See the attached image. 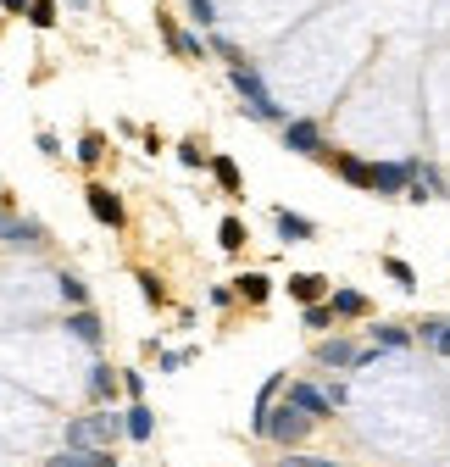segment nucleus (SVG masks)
I'll return each mask as SVG.
<instances>
[{"label":"nucleus","instance_id":"nucleus-1","mask_svg":"<svg viewBox=\"0 0 450 467\" xmlns=\"http://www.w3.org/2000/svg\"><path fill=\"white\" fill-rule=\"evenodd\" d=\"M312 423H317V418L306 412V406H295V400H284V406H267V418L256 423V434H261V440H272V445H284V451H290V445H301V440L312 434Z\"/></svg>","mask_w":450,"mask_h":467},{"label":"nucleus","instance_id":"nucleus-2","mask_svg":"<svg viewBox=\"0 0 450 467\" xmlns=\"http://www.w3.org/2000/svg\"><path fill=\"white\" fill-rule=\"evenodd\" d=\"M229 84L251 100V111H256V117H267V123H272V117H284V106H278V100L267 95V84H261V73H256V67L234 62V67H229Z\"/></svg>","mask_w":450,"mask_h":467},{"label":"nucleus","instance_id":"nucleus-3","mask_svg":"<svg viewBox=\"0 0 450 467\" xmlns=\"http://www.w3.org/2000/svg\"><path fill=\"white\" fill-rule=\"evenodd\" d=\"M118 418H78V423H67V445L73 451H106L111 440H118Z\"/></svg>","mask_w":450,"mask_h":467},{"label":"nucleus","instance_id":"nucleus-4","mask_svg":"<svg viewBox=\"0 0 450 467\" xmlns=\"http://www.w3.org/2000/svg\"><path fill=\"white\" fill-rule=\"evenodd\" d=\"M423 172V161H378V184L373 190H384V195H401V190H412V179Z\"/></svg>","mask_w":450,"mask_h":467},{"label":"nucleus","instance_id":"nucleus-5","mask_svg":"<svg viewBox=\"0 0 450 467\" xmlns=\"http://www.w3.org/2000/svg\"><path fill=\"white\" fill-rule=\"evenodd\" d=\"M362 357H367V350L351 345V339H322V345H317V362H322V368H356Z\"/></svg>","mask_w":450,"mask_h":467},{"label":"nucleus","instance_id":"nucleus-6","mask_svg":"<svg viewBox=\"0 0 450 467\" xmlns=\"http://www.w3.org/2000/svg\"><path fill=\"white\" fill-rule=\"evenodd\" d=\"M284 145H290V150H301V156H317V150H322V134H317L312 117H301V123H290V129H284Z\"/></svg>","mask_w":450,"mask_h":467},{"label":"nucleus","instance_id":"nucleus-7","mask_svg":"<svg viewBox=\"0 0 450 467\" xmlns=\"http://www.w3.org/2000/svg\"><path fill=\"white\" fill-rule=\"evenodd\" d=\"M290 400H295V406H306L312 418H328V412H333V395H328V389H317V384H290Z\"/></svg>","mask_w":450,"mask_h":467},{"label":"nucleus","instance_id":"nucleus-8","mask_svg":"<svg viewBox=\"0 0 450 467\" xmlns=\"http://www.w3.org/2000/svg\"><path fill=\"white\" fill-rule=\"evenodd\" d=\"M45 467H118V462H111L106 451H73V445H62Z\"/></svg>","mask_w":450,"mask_h":467},{"label":"nucleus","instance_id":"nucleus-9","mask_svg":"<svg viewBox=\"0 0 450 467\" xmlns=\"http://www.w3.org/2000/svg\"><path fill=\"white\" fill-rule=\"evenodd\" d=\"M0 240L39 245V240H45V228H39V223H23V217H12V212H0Z\"/></svg>","mask_w":450,"mask_h":467},{"label":"nucleus","instance_id":"nucleus-10","mask_svg":"<svg viewBox=\"0 0 450 467\" xmlns=\"http://www.w3.org/2000/svg\"><path fill=\"white\" fill-rule=\"evenodd\" d=\"M89 212H95V223H111V228L123 223V201L111 190H100V184H89Z\"/></svg>","mask_w":450,"mask_h":467},{"label":"nucleus","instance_id":"nucleus-11","mask_svg":"<svg viewBox=\"0 0 450 467\" xmlns=\"http://www.w3.org/2000/svg\"><path fill=\"white\" fill-rule=\"evenodd\" d=\"M340 179L356 184V190H373V184H378V167L362 161V156H340Z\"/></svg>","mask_w":450,"mask_h":467},{"label":"nucleus","instance_id":"nucleus-12","mask_svg":"<svg viewBox=\"0 0 450 467\" xmlns=\"http://www.w3.org/2000/svg\"><path fill=\"white\" fill-rule=\"evenodd\" d=\"M272 228H278V240H312V234H317V228H312L306 217H295V212H278Z\"/></svg>","mask_w":450,"mask_h":467},{"label":"nucleus","instance_id":"nucleus-13","mask_svg":"<svg viewBox=\"0 0 450 467\" xmlns=\"http://www.w3.org/2000/svg\"><path fill=\"white\" fill-rule=\"evenodd\" d=\"M373 345H378V350H406L412 334H406L401 323H378V328H373Z\"/></svg>","mask_w":450,"mask_h":467},{"label":"nucleus","instance_id":"nucleus-14","mask_svg":"<svg viewBox=\"0 0 450 467\" xmlns=\"http://www.w3.org/2000/svg\"><path fill=\"white\" fill-rule=\"evenodd\" d=\"M67 334L84 339V345H100V317L95 312H78V317H67Z\"/></svg>","mask_w":450,"mask_h":467},{"label":"nucleus","instance_id":"nucleus-15","mask_svg":"<svg viewBox=\"0 0 450 467\" xmlns=\"http://www.w3.org/2000/svg\"><path fill=\"white\" fill-rule=\"evenodd\" d=\"M417 339L434 345V350H450V317H428V323L417 328Z\"/></svg>","mask_w":450,"mask_h":467},{"label":"nucleus","instance_id":"nucleus-16","mask_svg":"<svg viewBox=\"0 0 450 467\" xmlns=\"http://www.w3.org/2000/svg\"><path fill=\"white\" fill-rule=\"evenodd\" d=\"M161 34H167V45H173V50H179V56H200V50H206V45H200V39H195V34H184V28H179V23H161Z\"/></svg>","mask_w":450,"mask_h":467},{"label":"nucleus","instance_id":"nucleus-17","mask_svg":"<svg viewBox=\"0 0 450 467\" xmlns=\"http://www.w3.org/2000/svg\"><path fill=\"white\" fill-rule=\"evenodd\" d=\"M333 312H340V317H362L367 296H362V289H333Z\"/></svg>","mask_w":450,"mask_h":467},{"label":"nucleus","instance_id":"nucleus-18","mask_svg":"<svg viewBox=\"0 0 450 467\" xmlns=\"http://www.w3.org/2000/svg\"><path fill=\"white\" fill-rule=\"evenodd\" d=\"M123 429H128L134 440H150V429H156V418H150V412H145V406L134 400V406H128V418H123Z\"/></svg>","mask_w":450,"mask_h":467},{"label":"nucleus","instance_id":"nucleus-19","mask_svg":"<svg viewBox=\"0 0 450 467\" xmlns=\"http://www.w3.org/2000/svg\"><path fill=\"white\" fill-rule=\"evenodd\" d=\"M322 289H328V284H322L317 273H301V278H290V296H295V301H317Z\"/></svg>","mask_w":450,"mask_h":467},{"label":"nucleus","instance_id":"nucleus-20","mask_svg":"<svg viewBox=\"0 0 450 467\" xmlns=\"http://www.w3.org/2000/svg\"><path fill=\"white\" fill-rule=\"evenodd\" d=\"M111 389H118V384H111V368L100 362V368L89 373V395H95V400H111Z\"/></svg>","mask_w":450,"mask_h":467},{"label":"nucleus","instance_id":"nucleus-21","mask_svg":"<svg viewBox=\"0 0 450 467\" xmlns=\"http://www.w3.org/2000/svg\"><path fill=\"white\" fill-rule=\"evenodd\" d=\"M267 289H272V284H267L261 273H245V278H240V296H245V301H267Z\"/></svg>","mask_w":450,"mask_h":467},{"label":"nucleus","instance_id":"nucleus-22","mask_svg":"<svg viewBox=\"0 0 450 467\" xmlns=\"http://www.w3.org/2000/svg\"><path fill=\"white\" fill-rule=\"evenodd\" d=\"M62 301H67V306H89V289H84V278H67V273H62Z\"/></svg>","mask_w":450,"mask_h":467},{"label":"nucleus","instance_id":"nucleus-23","mask_svg":"<svg viewBox=\"0 0 450 467\" xmlns=\"http://www.w3.org/2000/svg\"><path fill=\"white\" fill-rule=\"evenodd\" d=\"M28 23L34 28H50L56 23V0H28Z\"/></svg>","mask_w":450,"mask_h":467},{"label":"nucleus","instance_id":"nucleus-24","mask_svg":"<svg viewBox=\"0 0 450 467\" xmlns=\"http://www.w3.org/2000/svg\"><path fill=\"white\" fill-rule=\"evenodd\" d=\"M211 172H217V184H222V190H240V167H234L229 156H217V161H211Z\"/></svg>","mask_w":450,"mask_h":467},{"label":"nucleus","instance_id":"nucleus-25","mask_svg":"<svg viewBox=\"0 0 450 467\" xmlns=\"http://www.w3.org/2000/svg\"><path fill=\"white\" fill-rule=\"evenodd\" d=\"M278 467H340V462H328V456H301V451H284V462Z\"/></svg>","mask_w":450,"mask_h":467},{"label":"nucleus","instance_id":"nucleus-26","mask_svg":"<svg viewBox=\"0 0 450 467\" xmlns=\"http://www.w3.org/2000/svg\"><path fill=\"white\" fill-rule=\"evenodd\" d=\"M328 323H333V306H317V301H312V306H306V328H312V334H322Z\"/></svg>","mask_w":450,"mask_h":467},{"label":"nucleus","instance_id":"nucleus-27","mask_svg":"<svg viewBox=\"0 0 450 467\" xmlns=\"http://www.w3.org/2000/svg\"><path fill=\"white\" fill-rule=\"evenodd\" d=\"M384 267H389V278H395L401 289H417V278H412V267H406V262H384Z\"/></svg>","mask_w":450,"mask_h":467},{"label":"nucleus","instance_id":"nucleus-28","mask_svg":"<svg viewBox=\"0 0 450 467\" xmlns=\"http://www.w3.org/2000/svg\"><path fill=\"white\" fill-rule=\"evenodd\" d=\"M78 161H100V134H84L78 140Z\"/></svg>","mask_w":450,"mask_h":467},{"label":"nucleus","instance_id":"nucleus-29","mask_svg":"<svg viewBox=\"0 0 450 467\" xmlns=\"http://www.w3.org/2000/svg\"><path fill=\"white\" fill-rule=\"evenodd\" d=\"M189 12L200 17V28H211V23H217V6H211V0H189Z\"/></svg>","mask_w":450,"mask_h":467},{"label":"nucleus","instance_id":"nucleus-30","mask_svg":"<svg viewBox=\"0 0 450 467\" xmlns=\"http://www.w3.org/2000/svg\"><path fill=\"white\" fill-rule=\"evenodd\" d=\"M211 50H217V56H229V62H245V56H240V45H234V39H222V34L211 39Z\"/></svg>","mask_w":450,"mask_h":467},{"label":"nucleus","instance_id":"nucleus-31","mask_svg":"<svg viewBox=\"0 0 450 467\" xmlns=\"http://www.w3.org/2000/svg\"><path fill=\"white\" fill-rule=\"evenodd\" d=\"M222 251H240V223H234V217L222 223Z\"/></svg>","mask_w":450,"mask_h":467},{"label":"nucleus","instance_id":"nucleus-32","mask_svg":"<svg viewBox=\"0 0 450 467\" xmlns=\"http://www.w3.org/2000/svg\"><path fill=\"white\" fill-rule=\"evenodd\" d=\"M123 389H128V395L139 400V395H145V379H139V373H123Z\"/></svg>","mask_w":450,"mask_h":467},{"label":"nucleus","instance_id":"nucleus-33","mask_svg":"<svg viewBox=\"0 0 450 467\" xmlns=\"http://www.w3.org/2000/svg\"><path fill=\"white\" fill-rule=\"evenodd\" d=\"M0 6H6V12H23V6H28V0H0Z\"/></svg>","mask_w":450,"mask_h":467}]
</instances>
